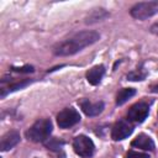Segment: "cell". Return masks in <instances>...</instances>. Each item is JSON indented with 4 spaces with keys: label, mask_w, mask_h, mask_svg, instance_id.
<instances>
[{
    "label": "cell",
    "mask_w": 158,
    "mask_h": 158,
    "mask_svg": "<svg viewBox=\"0 0 158 158\" xmlns=\"http://www.w3.org/2000/svg\"><path fill=\"white\" fill-rule=\"evenodd\" d=\"M100 38V35L95 31H81L68 40L57 43L53 47V53L56 56H72L81 51L83 48L98 42Z\"/></svg>",
    "instance_id": "obj_1"
},
{
    "label": "cell",
    "mask_w": 158,
    "mask_h": 158,
    "mask_svg": "<svg viewBox=\"0 0 158 158\" xmlns=\"http://www.w3.org/2000/svg\"><path fill=\"white\" fill-rule=\"evenodd\" d=\"M52 128L53 127H52L51 120L42 118V120L36 121L26 131V137H27V139H30L32 142H43L51 135Z\"/></svg>",
    "instance_id": "obj_2"
},
{
    "label": "cell",
    "mask_w": 158,
    "mask_h": 158,
    "mask_svg": "<svg viewBox=\"0 0 158 158\" xmlns=\"http://www.w3.org/2000/svg\"><path fill=\"white\" fill-rule=\"evenodd\" d=\"M130 14H131V16L133 19L146 20V19H148V17L158 14V0L137 2V4H135L131 7Z\"/></svg>",
    "instance_id": "obj_3"
},
{
    "label": "cell",
    "mask_w": 158,
    "mask_h": 158,
    "mask_svg": "<svg viewBox=\"0 0 158 158\" xmlns=\"http://www.w3.org/2000/svg\"><path fill=\"white\" fill-rule=\"evenodd\" d=\"M80 121L79 112L73 107H67L57 115V123L60 128H69Z\"/></svg>",
    "instance_id": "obj_4"
},
{
    "label": "cell",
    "mask_w": 158,
    "mask_h": 158,
    "mask_svg": "<svg viewBox=\"0 0 158 158\" xmlns=\"http://www.w3.org/2000/svg\"><path fill=\"white\" fill-rule=\"evenodd\" d=\"M73 148L77 154H79L80 157H84V158H88L90 157L93 153H94V143L93 141L84 136V135H80V136H77L73 141Z\"/></svg>",
    "instance_id": "obj_5"
},
{
    "label": "cell",
    "mask_w": 158,
    "mask_h": 158,
    "mask_svg": "<svg viewBox=\"0 0 158 158\" xmlns=\"http://www.w3.org/2000/svg\"><path fill=\"white\" fill-rule=\"evenodd\" d=\"M132 131H133V126L128 121L120 120L112 126L111 137L115 141H121V139H125L126 137H128L132 133Z\"/></svg>",
    "instance_id": "obj_6"
},
{
    "label": "cell",
    "mask_w": 158,
    "mask_h": 158,
    "mask_svg": "<svg viewBox=\"0 0 158 158\" xmlns=\"http://www.w3.org/2000/svg\"><path fill=\"white\" fill-rule=\"evenodd\" d=\"M148 112H149V107L146 102H137L133 106H131V109L128 110L127 116H128L130 121L139 123V122H143L147 118Z\"/></svg>",
    "instance_id": "obj_7"
},
{
    "label": "cell",
    "mask_w": 158,
    "mask_h": 158,
    "mask_svg": "<svg viewBox=\"0 0 158 158\" xmlns=\"http://www.w3.org/2000/svg\"><path fill=\"white\" fill-rule=\"evenodd\" d=\"M83 112L86 116H96L104 110V102L102 101H89V100H81L79 102Z\"/></svg>",
    "instance_id": "obj_8"
},
{
    "label": "cell",
    "mask_w": 158,
    "mask_h": 158,
    "mask_svg": "<svg viewBox=\"0 0 158 158\" xmlns=\"http://www.w3.org/2000/svg\"><path fill=\"white\" fill-rule=\"evenodd\" d=\"M20 142V133L17 131H9L6 132L2 137H1V142H0V149L2 152L11 149L12 147H15L17 143Z\"/></svg>",
    "instance_id": "obj_9"
},
{
    "label": "cell",
    "mask_w": 158,
    "mask_h": 158,
    "mask_svg": "<svg viewBox=\"0 0 158 158\" xmlns=\"http://www.w3.org/2000/svg\"><path fill=\"white\" fill-rule=\"evenodd\" d=\"M131 146L132 147H136V148H141L143 151H153L154 149V142H153V139L149 136L144 135V133L138 135L131 142Z\"/></svg>",
    "instance_id": "obj_10"
},
{
    "label": "cell",
    "mask_w": 158,
    "mask_h": 158,
    "mask_svg": "<svg viewBox=\"0 0 158 158\" xmlns=\"http://www.w3.org/2000/svg\"><path fill=\"white\" fill-rule=\"evenodd\" d=\"M105 74V67L102 64L100 65H95L93 67L88 73H86V80L91 84V85H96L100 83V80L102 79Z\"/></svg>",
    "instance_id": "obj_11"
},
{
    "label": "cell",
    "mask_w": 158,
    "mask_h": 158,
    "mask_svg": "<svg viewBox=\"0 0 158 158\" xmlns=\"http://www.w3.org/2000/svg\"><path fill=\"white\" fill-rule=\"evenodd\" d=\"M136 94V90L132 89V88H125V89H121L118 93H117V96H116V104L117 105H122L125 104L128 99H131L133 95Z\"/></svg>",
    "instance_id": "obj_12"
},
{
    "label": "cell",
    "mask_w": 158,
    "mask_h": 158,
    "mask_svg": "<svg viewBox=\"0 0 158 158\" xmlns=\"http://www.w3.org/2000/svg\"><path fill=\"white\" fill-rule=\"evenodd\" d=\"M32 80L30 79H26V80H21V81H17V83H14V84H10L7 88H2L1 89V98H4L6 95V93H10V91H15V90H19V89H22L25 88L26 85L31 84Z\"/></svg>",
    "instance_id": "obj_13"
},
{
    "label": "cell",
    "mask_w": 158,
    "mask_h": 158,
    "mask_svg": "<svg viewBox=\"0 0 158 158\" xmlns=\"http://www.w3.org/2000/svg\"><path fill=\"white\" fill-rule=\"evenodd\" d=\"M109 14L104 10V9H95L88 17H86V23H93V22H96V21H101L104 20Z\"/></svg>",
    "instance_id": "obj_14"
},
{
    "label": "cell",
    "mask_w": 158,
    "mask_h": 158,
    "mask_svg": "<svg viewBox=\"0 0 158 158\" xmlns=\"http://www.w3.org/2000/svg\"><path fill=\"white\" fill-rule=\"evenodd\" d=\"M146 78V73L144 72H142L141 69H136V70H133V72H131V73H128L127 74V79L128 80H143Z\"/></svg>",
    "instance_id": "obj_15"
},
{
    "label": "cell",
    "mask_w": 158,
    "mask_h": 158,
    "mask_svg": "<svg viewBox=\"0 0 158 158\" xmlns=\"http://www.w3.org/2000/svg\"><path fill=\"white\" fill-rule=\"evenodd\" d=\"M126 158H149V156L146 154V153H141V152H136V151H130L126 154Z\"/></svg>",
    "instance_id": "obj_16"
},
{
    "label": "cell",
    "mask_w": 158,
    "mask_h": 158,
    "mask_svg": "<svg viewBox=\"0 0 158 158\" xmlns=\"http://www.w3.org/2000/svg\"><path fill=\"white\" fill-rule=\"evenodd\" d=\"M14 72H19V73H31L33 72V67L32 65H23V67H12L11 68Z\"/></svg>",
    "instance_id": "obj_17"
},
{
    "label": "cell",
    "mask_w": 158,
    "mask_h": 158,
    "mask_svg": "<svg viewBox=\"0 0 158 158\" xmlns=\"http://www.w3.org/2000/svg\"><path fill=\"white\" fill-rule=\"evenodd\" d=\"M62 144H63V142L51 141L49 143H47V147H48V149H49V148H51V149H58V148H60V147H62Z\"/></svg>",
    "instance_id": "obj_18"
},
{
    "label": "cell",
    "mask_w": 158,
    "mask_h": 158,
    "mask_svg": "<svg viewBox=\"0 0 158 158\" xmlns=\"http://www.w3.org/2000/svg\"><path fill=\"white\" fill-rule=\"evenodd\" d=\"M151 32L152 33H154V35H158V22H156V23H153L152 26H151Z\"/></svg>",
    "instance_id": "obj_19"
},
{
    "label": "cell",
    "mask_w": 158,
    "mask_h": 158,
    "mask_svg": "<svg viewBox=\"0 0 158 158\" xmlns=\"http://www.w3.org/2000/svg\"><path fill=\"white\" fill-rule=\"evenodd\" d=\"M152 91H158V86H154V88L152 89Z\"/></svg>",
    "instance_id": "obj_20"
}]
</instances>
